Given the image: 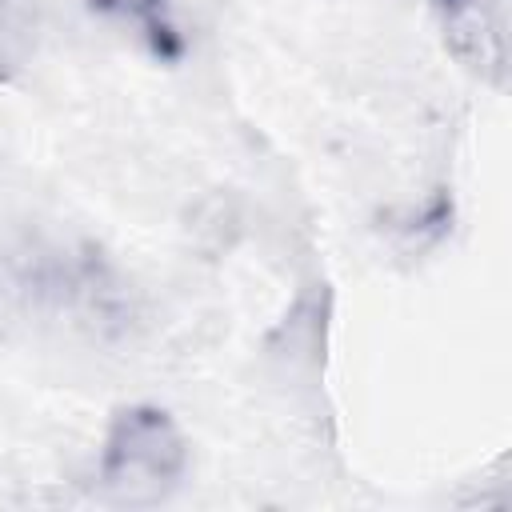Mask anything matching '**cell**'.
I'll return each mask as SVG.
<instances>
[{
	"instance_id": "1",
	"label": "cell",
	"mask_w": 512,
	"mask_h": 512,
	"mask_svg": "<svg viewBox=\"0 0 512 512\" xmlns=\"http://www.w3.org/2000/svg\"><path fill=\"white\" fill-rule=\"evenodd\" d=\"M188 448L164 408L132 404L108 424L100 452V484L120 504H160L184 476Z\"/></svg>"
},
{
	"instance_id": "2",
	"label": "cell",
	"mask_w": 512,
	"mask_h": 512,
	"mask_svg": "<svg viewBox=\"0 0 512 512\" xmlns=\"http://www.w3.org/2000/svg\"><path fill=\"white\" fill-rule=\"evenodd\" d=\"M436 4L444 12V24H448V36H452L456 52L500 84V76H504V32H500V20L488 16L484 4L476 12V0H436Z\"/></svg>"
},
{
	"instance_id": "3",
	"label": "cell",
	"mask_w": 512,
	"mask_h": 512,
	"mask_svg": "<svg viewBox=\"0 0 512 512\" xmlns=\"http://www.w3.org/2000/svg\"><path fill=\"white\" fill-rule=\"evenodd\" d=\"M96 12L120 16L128 24L140 28L144 44L152 48V56L160 60H180L184 56V32L176 28L172 16V0H88Z\"/></svg>"
}]
</instances>
